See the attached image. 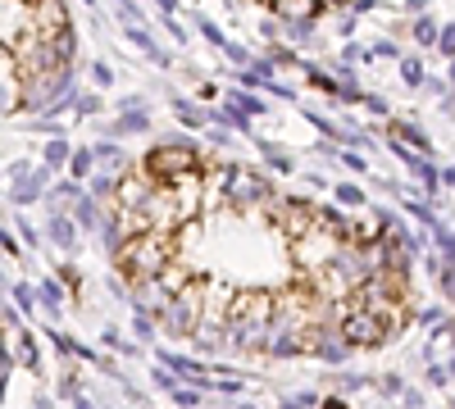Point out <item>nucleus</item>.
<instances>
[{
    "instance_id": "obj_2",
    "label": "nucleus",
    "mask_w": 455,
    "mask_h": 409,
    "mask_svg": "<svg viewBox=\"0 0 455 409\" xmlns=\"http://www.w3.org/2000/svg\"><path fill=\"white\" fill-rule=\"evenodd\" d=\"M5 109L32 114L51 105L73 73V19L64 0H0Z\"/></svg>"
},
{
    "instance_id": "obj_1",
    "label": "nucleus",
    "mask_w": 455,
    "mask_h": 409,
    "mask_svg": "<svg viewBox=\"0 0 455 409\" xmlns=\"http://www.w3.org/2000/svg\"><path fill=\"white\" fill-rule=\"evenodd\" d=\"M105 241L128 301L219 359H347L419 314L405 237L192 141L141 151L109 187Z\"/></svg>"
},
{
    "instance_id": "obj_3",
    "label": "nucleus",
    "mask_w": 455,
    "mask_h": 409,
    "mask_svg": "<svg viewBox=\"0 0 455 409\" xmlns=\"http://www.w3.org/2000/svg\"><path fill=\"white\" fill-rule=\"evenodd\" d=\"M255 5L278 19H323V14H337L341 5H351V0H255Z\"/></svg>"
}]
</instances>
